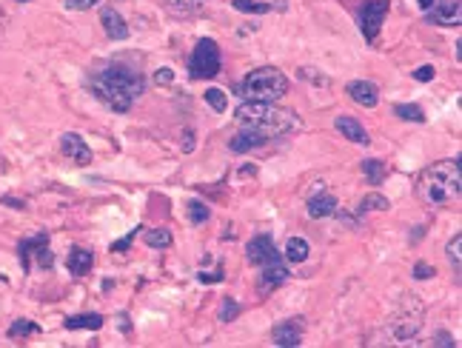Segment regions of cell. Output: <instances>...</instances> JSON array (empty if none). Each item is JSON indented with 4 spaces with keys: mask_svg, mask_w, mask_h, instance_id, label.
<instances>
[{
    "mask_svg": "<svg viewBox=\"0 0 462 348\" xmlns=\"http://www.w3.org/2000/svg\"><path fill=\"white\" fill-rule=\"evenodd\" d=\"M88 89L109 109L129 112L132 103L146 91V80H143V72L137 66H132V63H126V60H114L103 72H98L95 77H91Z\"/></svg>",
    "mask_w": 462,
    "mask_h": 348,
    "instance_id": "1",
    "label": "cell"
},
{
    "mask_svg": "<svg viewBox=\"0 0 462 348\" xmlns=\"http://www.w3.org/2000/svg\"><path fill=\"white\" fill-rule=\"evenodd\" d=\"M234 117H237L240 129L260 135L265 143L277 140V137H286V135H294L302 126V117L297 112L283 109L277 103H245L242 100V106L234 112Z\"/></svg>",
    "mask_w": 462,
    "mask_h": 348,
    "instance_id": "2",
    "label": "cell"
},
{
    "mask_svg": "<svg viewBox=\"0 0 462 348\" xmlns=\"http://www.w3.org/2000/svg\"><path fill=\"white\" fill-rule=\"evenodd\" d=\"M459 192H462L459 157L431 163L417 177V197L425 206H448V203L459 200Z\"/></svg>",
    "mask_w": 462,
    "mask_h": 348,
    "instance_id": "3",
    "label": "cell"
},
{
    "mask_svg": "<svg viewBox=\"0 0 462 348\" xmlns=\"http://www.w3.org/2000/svg\"><path fill=\"white\" fill-rule=\"evenodd\" d=\"M288 91V77L277 66L252 69L237 86V94L245 103H277Z\"/></svg>",
    "mask_w": 462,
    "mask_h": 348,
    "instance_id": "4",
    "label": "cell"
},
{
    "mask_svg": "<svg viewBox=\"0 0 462 348\" xmlns=\"http://www.w3.org/2000/svg\"><path fill=\"white\" fill-rule=\"evenodd\" d=\"M425 326V303L417 294H403L388 317V328L396 340H414Z\"/></svg>",
    "mask_w": 462,
    "mask_h": 348,
    "instance_id": "5",
    "label": "cell"
},
{
    "mask_svg": "<svg viewBox=\"0 0 462 348\" xmlns=\"http://www.w3.org/2000/svg\"><path fill=\"white\" fill-rule=\"evenodd\" d=\"M223 69V57H220V46L214 43L211 38L197 40L192 57H189V75L194 80H211L217 77Z\"/></svg>",
    "mask_w": 462,
    "mask_h": 348,
    "instance_id": "6",
    "label": "cell"
},
{
    "mask_svg": "<svg viewBox=\"0 0 462 348\" xmlns=\"http://www.w3.org/2000/svg\"><path fill=\"white\" fill-rule=\"evenodd\" d=\"M388 9H391L388 0H365V3L360 6V29H362V38H365L368 43L377 40Z\"/></svg>",
    "mask_w": 462,
    "mask_h": 348,
    "instance_id": "7",
    "label": "cell"
},
{
    "mask_svg": "<svg viewBox=\"0 0 462 348\" xmlns=\"http://www.w3.org/2000/svg\"><path fill=\"white\" fill-rule=\"evenodd\" d=\"M245 260H249V266H268V263H280V251H277L274 240L268 234H257L249 240V245H245Z\"/></svg>",
    "mask_w": 462,
    "mask_h": 348,
    "instance_id": "8",
    "label": "cell"
},
{
    "mask_svg": "<svg viewBox=\"0 0 462 348\" xmlns=\"http://www.w3.org/2000/svg\"><path fill=\"white\" fill-rule=\"evenodd\" d=\"M302 317H297V320H286V323H280V326H274V331H271V340H274V345H280V348H294V345H300L302 342Z\"/></svg>",
    "mask_w": 462,
    "mask_h": 348,
    "instance_id": "9",
    "label": "cell"
},
{
    "mask_svg": "<svg viewBox=\"0 0 462 348\" xmlns=\"http://www.w3.org/2000/svg\"><path fill=\"white\" fill-rule=\"evenodd\" d=\"M288 277H291V268H288L283 260H280V263L263 266V274H260V294H268V292H274V289L286 286Z\"/></svg>",
    "mask_w": 462,
    "mask_h": 348,
    "instance_id": "10",
    "label": "cell"
},
{
    "mask_svg": "<svg viewBox=\"0 0 462 348\" xmlns=\"http://www.w3.org/2000/svg\"><path fill=\"white\" fill-rule=\"evenodd\" d=\"M462 0H440V3H434L428 12V20H434L437 26H459L462 23Z\"/></svg>",
    "mask_w": 462,
    "mask_h": 348,
    "instance_id": "11",
    "label": "cell"
},
{
    "mask_svg": "<svg viewBox=\"0 0 462 348\" xmlns=\"http://www.w3.org/2000/svg\"><path fill=\"white\" fill-rule=\"evenodd\" d=\"M60 146H63V154L69 157V160H75L77 166H88L91 163V151L86 146V140L75 132H66L63 140H60Z\"/></svg>",
    "mask_w": 462,
    "mask_h": 348,
    "instance_id": "12",
    "label": "cell"
},
{
    "mask_svg": "<svg viewBox=\"0 0 462 348\" xmlns=\"http://www.w3.org/2000/svg\"><path fill=\"white\" fill-rule=\"evenodd\" d=\"M231 6L245 15H268V12H286L288 0H231Z\"/></svg>",
    "mask_w": 462,
    "mask_h": 348,
    "instance_id": "13",
    "label": "cell"
},
{
    "mask_svg": "<svg viewBox=\"0 0 462 348\" xmlns=\"http://www.w3.org/2000/svg\"><path fill=\"white\" fill-rule=\"evenodd\" d=\"M348 98L365 109H374L380 103V91L374 83H368V80H351L348 83Z\"/></svg>",
    "mask_w": 462,
    "mask_h": 348,
    "instance_id": "14",
    "label": "cell"
},
{
    "mask_svg": "<svg viewBox=\"0 0 462 348\" xmlns=\"http://www.w3.org/2000/svg\"><path fill=\"white\" fill-rule=\"evenodd\" d=\"M334 126H337V132H340L343 137H348L351 143H360V146H368V143H371V137H368V132L362 129V123H360L357 117L340 114V117L334 120Z\"/></svg>",
    "mask_w": 462,
    "mask_h": 348,
    "instance_id": "15",
    "label": "cell"
},
{
    "mask_svg": "<svg viewBox=\"0 0 462 348\" xmlns=\"http://www.w3.org/2000/svg\"><path fill=\"white\" fill-rule=\"evenodd\" d=\"M100 23H103L106 35H109L111 40H126V38H129V26H126V20L120 17L117 9L103 6V9H100Z\"/></svg>",
    "mask_w": 462,
    "mask_h": 348,
    "instance_id": "16",
    "label": "cell"
},
{
    "mask_svg": "<svg viewBox=\"0 0 462 348\" xmlns=\"http://www.w3.org/2000/svg\"><path fill=\"white\" fill-rule=\"evenodd\" d=\"M46 245H49V234H38V237L20 240V245H17V255H20V266H23V271L32 268V251L38 255V251H40V248H46Z\"/></svg>",
    "mask_w": 462,
    "mask_h": 348,
    "instance_id": "17",
    "label": "cell"
},
{
    "mask_svg": "<svg viewBox=\"0 0 462 348\" xmlns=\"http://www.w3.org/2000/svg\"><path fill=\"white\" fill-rule=\"evenodd\" d=\"M66 266H69V271H72L75 277H86V274L91 271V266H95V255H91V251H86V248H72Z\"/></svg>",
    "mask_w": 462,
    "mask_h": 348,
    "instance_id": "18",
    "label": "cell"
},
{
    "mask_svg": "<svg viewBox=\"0 0 462 348\" xmlns=\"http://www.w3.org/2000/svg\"><path fill=\"white\" fill-rule=\"evenodd\" d=\"M231 151H237V154H245V151H254V149H263L265 146V140L260 137V135H254V132H245V129H240L234 137H231Z\"/></svg>",
    "mask_w": 462,
    "mask_h": 348,
    "instance_id": "19",
    "label": "cell"
},
{
    "mask_svg": "<svg viewBox=\"0 0 462 348\" xmlns=\"http://www.w3.org/2000/svg\"><path fill=\"white\" fill-rule=\"evenodd\" d=\"M337 211V197L334 195H314L311 200H308V217H331Z\"/></svg>",
    "mask_w": 462,
    "mask_h": 348,
    "instance_id": "20",
    "label": "cell"
},
{
    "mask_svg": "<svg viewBox=\"0 0 462 348\" xmlns=\"http://www.w3.org/2000/svg\"><path fill=\"white\" fill-rule=\"evenodd\" d=\"M103 323L106 320L100 317V314H75V317H66V331H80V328L100 331Z\"/></svg>",
    "mask_w": 462,
    "mask_h": 348,
    "instance_id": "21",
    "label": "cell"
},
{
    "mask_svg": "<svg viewBox=\"0 0 462 348\" xmlns=\"http://www.w3.org/2000/svg\"><path fill=\"white\" fill-rule=\"evenodd\" d=\"M286 260L294 263V266L308 260V243H305L302 237H291V240L286 243Z\"/></svg>",
    "mask_w": 462,
    "mask_h": 348,
    "instance_id": "22",
    "label": "cell"
},
{
    "mask_svg": "<svg viewBox=\"0 0 462 348\" xmlns=\"http://www.w3.org/2000/svg\"><path fill=\"white\" fill-rule=\"evenodd\" d=\"M362 174H365V180L371 186H380L385 180V174H388V166L383 160H362Z\"/></svg>",
    "mask_w": 462,
    "mask_h": 348,
    "instance_id": "23",
    "label": "cell"
},
{
    "mask_svg": "<svg viewBox=\"0 0 462 348\" xmlns=\"http://www.w3.org/2000/svg\"><path fill=\"white\" fill-rule=\"evenodd\" d=\"M388 211L391 209V203L383 197V195H365L362 200H360V206H357V214L362 217V214H368V211Z\"/></svg>",
    "mask_w": 462,
    "mask_h": 348,
    "instance_id": "24",
    "label": "cell"
},
{
    "mask_svg": "<svg viewBox=\"0 0 462 348\" xmlns=\"http://www.w3.org/2000/svg\"><path fill=\"white\" fill-rule=\"evenodd\" d=\"M448 260H451V268L459 274V268H462V232H456L451 240H448Z\"/></svg>",
    "mask_w": 462,
    "mask_h": 348,
    "instance_id": "25",
    "label": "cell"
},
{
    "mask_svg": "<svg viewBox=\"0 0 462 348\" xmlns=\"http://www.w3.org/2000/svg\"><path fill=\"white\" fill-rule=\"evenodd\" d=\"M394 114H396V117H403V120L425 123V112H422L417 103H396V106H394Z\"/></svg>",
    "mask_w": 462,
    "mask_h": 348,
    "instance_id": "26",
    "label": "cell"
},
{
    "mask_svg": "<svg viewBox=\"0 0 462 348\" xmlns=\"http://www.w3.org/2000/svg\"><path fill=\"white\" fill-rule=\"evenodd\" d=\"M146 243L151 248H169L171 245V232L169 229H148L146 232Z\"/></svg>",
    "mask_w": 462,
    "mask_h": 348,
    "instance_id": "27",
    "label": "cell"
},
{
    "mask_svg": "<svg viewBox=\"0 0 462 348\" xmlns=\"http://www.w3.org/2000/svg\"><path fill=\"white\" fill-rule=\"evenodd\" d=\"M186 211H189V220L194 226H203L206 220L211 217V211H208V206H203L200 200H189V206H186Z\"/></svg>",
    "mask_w": 462,
    "mask_h": 348,
    "instance_id": "28",
    "label": "cell"
},
{
    "mask_svg": "<svg viewBox=\"0 0 462 348\" xmlns=\"http://www.w3.org/2000/svg\"><path fill=\"white\" fill-rule=\"evenodd\" d=\"M38 331H40V326H38V323H32V320H17V323H12V326H9V337H12V340L29 337V334H38Z\"/></svg>",
    "mask_w": 462,
    "mask_h": 348,
    "instance_id": "29",
    "label": "cell"
},
{
    "mask_svg": "<svg viewBox=\"0 0 462 348\" xmlns=\"http://www.w3.org/2000/svg\"><path fill=\"white\" fill-rule=\"evenodd\" d=\"M206 103H208L214 112H226V106H229V100H226V91H223V89H217V86L206 89Z\"/></svg>",
    "mask_w": 462,
    "mask_h": 348,
    "instance_id": "30",
    "label": "cell"
},
{
    "mask_svg": "<svg viewBox=\"0 0 462 348\" xmlns=\"http://www.w3.org/2000/svg\"><path fill=\"white\" fill-rule=\"evenodd\" d=\"M240 317V303L237 300H223V305H220V320L223 323H231V320H237Z\"/></svg>",
    "mask_w": 462,
    "mask_h": 348,
    "instance_id": "31",
    "label": "cell"
},
{
    "mask_svg": "<svg viewBox=\"0 0 462 348\" xmlns=\"http://www.w3.org/2000/svg\"><path fill=\"white\" fill-rule=\"evenodd\" d=\"M434 274H437V268L428 266V263H417V266H414V280H431Z\"/></svg>",
    "mask_w": 462,
    "mask_h": 348,
    "instance_id": "32",
    "label": "cell"
},
{
    "mask_svg": "<svg viewBox=\"0 0 462 348\" xmlns=\"http://www.w3.org/2000/svg\"><path fill=\"white\" fill-rule=\"evenodd\" d=\"M98 3H100V0H66V9L69 12H83V9H91Z\"/></svg>",
    "mask_w": 462,
    "mask_h": 348,
    "instance_id": "33",
    "label": "cell"
},
{
    "mask_svg": "<svg viewBox=\"0 0 462 348\" xmlns=\"http://www.w3.org/2000/svg\"><path fill=\"white\" fill-rule=\"evenodd\" d=\"M137 234H140V226H137L134 232H129V234H126V237H123V240L111 243V251H126V248H129V245L134 243V237H137Z\"/></svg>",
    "mask_w": 462,
    "mask_h": 348,
    "instance_id": "34",
    "label": "cell"
},
{
    "mask_svg": "<svg viewBox=\"0 0 462 348\" xmlns=\"http://www.w3.org/2000/svg\"><path fill=\"white\" fill-rule=\"evenodd\" d=\"M414 80H419V83L434 80V66H419V69L414 72Z\"/></svg>",
    "mask_w": 462,
    "mask_h": 348,
    "instance_id": "35",
    "label": "cell"
},
{
    "mask_svg": "<svg viewBox=\"0 0 462 348\" xmlns=\"http://www.w3.org/2000/svg\"><path fill=\"white\" fill-rule=\"evenodd\" d=\"M154 80H157V86H171V80H174V72H171V69H157V75H154Z\"/></svg>",
    "mask_w": 462,
    "mask_h": 348,
    "instance_id": "36",
    "label": "cell"
},
{
    "mask_svg": "<svg viewBox=\"0 0 462 348\" xmlns=\"http://www.w3.org/2000/svg\"><path fill=\"white\" fill-rule=\"evenodd\" d=\"M434 345H448V348H454V337H451L445 328H440V331H437V340H434Z\"/></svg>",
    "mask_w": 462,
    "mask_h": 348,
    "instance_id": "37",
    "label": "cell"
},
{
    "mask_svg": "<svg viewBox=\"0 0 462 348\" xmlns=\"http://www.w3.org/2000/svg\"><path fill=\"white\" fill-rule=\"evenodd\" d=\"M174 6H180V9H197V6H203L206 0H171Z\"/></svg>",
    "mask_w": 462,
    "mask_h": 348,
    "instance_id": "38",
    "label": "cell"
},
{
    "mask_svg": "<svg viewBox=\"0 0 462 348\" xmlns=\"http://www.w3.org/2000/svg\"><path fill=\"white\" fill-rule=\"evenodd\" d=\"M183 151H186V154H192V151H194V132H192V129H186V140H183Z\"/></svg>",
    "mask_w": 462,
    "mask_h": 348,
    "instance_id": "39",
    "label": "cell"
},
{
    "mask_svg": "<svg viewBox=\"0 0 462 348\" xmlns=\"http://www.w3.org/2000/svg\"><path fill=\"white\" fill-rule=\"evenodd\" d=\"M197 280H200V282H220V280H223V271H214V274H203V271H200Z\"/></svg>",
    "mask_w": 462,
    "mask_h": 348,
    "instance_id": "40",
    "label": "cell"
},
{
    "mask_svg": "<svg viewBox=\"0 0 462 348\" xmlns=\"http://www.w3.org/2000/svg\"><path fill=\"white\" fill-rule=\"evenodd\" d=\"M417 3H419V9H422V12H428L431 6H434V3H437V0H417Z\"/></svg>",
    "mask_w": 462,
    "mask_h": 348,
    "instance_id": "41",
    "label": "cell"
},
{
    "mask_svg": "<svg viewBox=\"0 0 462 348\" xmlns=\"http://www.w3.org/2000/svg\"><path fill=\"white\" fill-rule=\"evenodd\" d=\"M0 200H3V203H9V206H15V209H23V203H20V200H12V197H6V195L0 197Z\"/></svg>",
    "mask_w": 462,
    "mask_h": 348,
    "instance_id": "42",
    "label": "cell"
},
{
    "mask_svg": "<svg viewBox=\"0 0 462 348\" xmlns=\"http://www.w3.org/2000/svg\"><path fill=\"white\" fill-rule=\"evenodd\" d=\"M20 3H26V0H20Z\"/></svg>",
    "mask_w": 462,
    "mask_h": 348,
    "instance_id": "43",
    "label": "cell"
}]
</instances>
